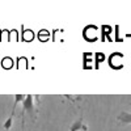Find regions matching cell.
I'll return each instance as SVG.
<instances>
[{
	"label": "cell",
	"instance_id": "obj_5",
	"mask_svg": "<svg viewBox=\"0 0 131 131\" xmlns=\"http://www.w3.org/2000/svg\"><path fill=\"white\" fill-rule=\"evenodd\" d=\"M23 122H21V131H25V125H24V117H21Z\"/></svg>",
	"mask_w": 131,
	"mask_h": 131
},
{
	"label": "cell",
	"instance_id": "obj_3",
	"mask_svg": "<svg viewBox=\"0 0 131 131\" xmlns=\"http://www.w3.org/2000/svg\"><path fill=\"white\" fill-rule=\"evenodd\" d=\"M80 130H81V131H86V126L83 125V118H81V117L71 126L70 131H80Z\"/></svg>",
	"mask_w": 131,
	"mask_h": 131
},
{
	"label": "cell",
	"instance_id": "obj_1",
	"mask_svg": "<svg viewBox=\"0 0 131 131\" xmlns=\"http://www.w3.org/2000/svg\"><path fill=\"white\" fill-rule=\"evenodd\" d=\"M25 97H26V96H24V94H17V96H15V104H13V106H12V110H10V114H9L8 119H7L5 123H4V128H5V130H9V128H10V126H12V121H13V115H15V110H16V106H17L21 101H24Z\"/></svg>",
	"mask_w": 131,
	"mask_h": 131
},
{
	"label": "cell",
	"instance_id": "obj_2",
	"mask_svg": "<svg viewBox=\"0 0 131 131\" xmlns=\"http://www.w3.org/2000/svg\"><path fill=\"white\" fill-rule=\"evenodd\" d=\"M25 112H28L33 119L36 118V110H34V106H33V96L31 94H28L25 97V100L23 101V113H21V117H24Z\"/></svg>",
	"mask_w": 131,
	"mask_h": 131
},
{
	"label": "cell",
	"instance_id": "obj_4",
	"mask_svg": "<svg viewBox=\"0 0 131 131\" xmlns=\"http://www.w3.org/2000/svg\"><path fill=\"white\" fill-rule=\"evenodd\" d=\"M118 121L122 122V123H131V113L123 112L118 115Z\"/></svg>",
	"mask_w": 131,
	"mask_h": 131
}]
</instances>
